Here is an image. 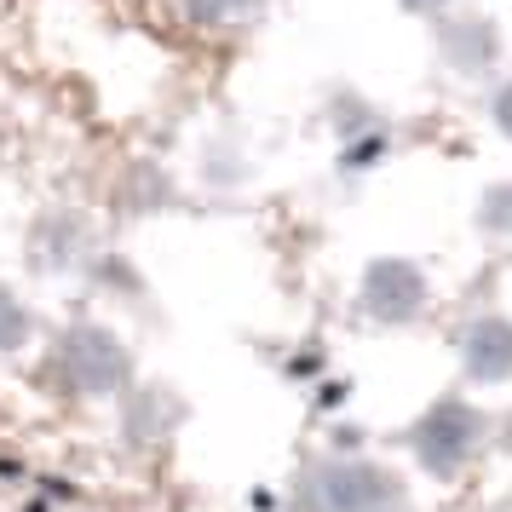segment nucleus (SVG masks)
<instances>
[{"label": "nucleus", "mask_w": 512, "mask_h": 512, "mask_svg": "<svg viewBox=\"0 0 512 512\" xmlns=\"http://www.w3.org/2000/svg\"><path fill=\"white\" fill-rule=\"evenodd\" d=\"M466 386H507L512 380V317L507 311H478L455 334Z\"/></svg>", "instance_id": "6"}, {"label": "nucleus", "mask_w": 512, "mask_h": 512, "mask_svg": "<svg viewBox=\"0 0 512 512\" xmlns=\"http://www.w3.org/2000/svg\"><path fill=\"white\" fill-rule=\"evenodd\" d=\"M403 443H409V455H415V466L426 472V478L449 484V478H461L466 466L484 455L489 415L472 403V397H461V392L432 397V403L415 415V426L403 432Z\"/></svg>", "instance_id": "3"}, {"label": "nucleus", "mask_w": 512, "mask_h": 512, "mask_svg": "<svg viewBox=\"0 0 512 512\" xmlns=\"http://www.w3.org/2000/svg\"><path fill=\"white\" fill-rule=\"evenodd\" d=\"M288 501L294 512H415L409 478L369 455H323L300 466Z\"/></svg>", "instance_id": "2"}, {"label": "nucleus", "mask_w": 512, "mask_h": 512, "mask_svg": "<svg viewBox=\"0 0 512 512\" xmlns=\"http://www.w3.org/2000/svg\"><path fill=\"white\" fill-rule=\"evenodd\" d=\"M179 6H185V18L196 29H208V35H236V29H254L271 0H179Z\"/></svg>", "instance_id": "9"}, {"label": "nucleus", "mask_w": 512, "mask_h": 512, "mask_svg": "<svg viewBox=\"0 0 512 512\" xmlns=\"http://www.w3.org/2000/svg\"><path fill=\"white\" fill-rule=\"evenodd\" d=\"M133 346L121 340L110 323H93V317H75L47 340L41 351V380H47L58 397H75V403H98V397H121L133 386Z\"/></svg>", "instance_id": "1"}, {"label": "nucleus", "mask_w": 512, "mask_h": 512, "mask_svg": "<svg viewBox=\"0 0 512 512\" xmlns=\"http://www.w3.org/2000/svg\"><path fill=\"white\" fill-rule=\"evenodd\" d=\"M98 259V242H93V225L87 213L75 208H52L35 219V236H29V265L41 277H70V271H87Z\"/></svg>", "instance_id": "5"}, {"label": "nucleus", "mask_w": 512, "mask_h": 512, "mask_svg": "<svg viewBox=\"0 0 512 512\" xmlns=\"http://www.w3.org/2000/svg\"><path fill=\"white\" fill-rule=\"evenodd\" d=\"M403 12H415V18H443V12H455V0H397Z\"/></svg>", "instance_id": "13"}, {"label": "nucleus", "mask_w": 512, "mask_h": 512, "mask_svg": "<svg viewBox=\"0 0 512 512\" xmlns=\"http://www.w3.org/2000/svg\"><path fill=\"white\" fill-rule=\"evenodd\" d=\"M478 231L489 242H512V185H489L478 202Z\"/></svg>", "instance_id": "11"}, {"label": "nucleus", "mask_w": 512, "mask_h": 512, "mask_svg": "<svg viewBox=\"0 0 512 512\" xmlns=\"http://www.w3.org/2000/svg\"><path fill=\"white\" fill-rule=\"evenodd\" d=\"M29 340H35V311L18 288L0 282V357H18Z\"/></svg>", "instance_id": "10"}, {"label": "nucleus", "mask_w": 512, "mask_h": 512, "mask_svg": "<svg viewBox=\"0 0 512 512\" xmlns=\"http://www.w3.org/2000/svg\"><path fill=\"white\" fill-rule=\"evenodd\" d=\"M438 52L443 64L466 81H478V75L501 70V24L489 18V12H443L438 18Z\"/></svg>", "instance_id": "7"}, {"label": "nucleus", "mask_w": 512, "mask_h": 512, "mask_svg": "<svg viewBox=\"0 0 512 512\" xmlns=\"http://www.w3.org/2000/svg\"><path fill=\"white\" fill-rule=\"evenodd\" d=\"M426 305H432V277L420 271L415 259H374L363 282H357V317L374 328H409L426 317Z\"/></svg>", "instance_id": "4"}, {"label": "nucleus", "mask_w": 512, "mask_h": 512, "mask_svg": "<svg viewBox=\"0 0 512 512\" xmlns=\"http://www.w3.org/2000/svg\"><path fill=\"white\" fill-rule=\"evenodd\" d=\"M121 397H127L121 438L133 443V449H162L179 432V420H185V403H179V392H167V386H127Z\"/></svg>", "instance_id": "8"}, {"label": "nucleus", "mask_w": 512, "mask_h": 512, "mask_svg": "<svg viewBox=\"0 0 512 512\" xmlns=\"http://www.w3.org/2000/svg\"><path fill=\"white\" fill-rule=\"evenodd\" d=\"M489 121H495L501 139H512V75L495 81V93H489Z\"/></svg>", "instance_id": "12"}]
</instances>
